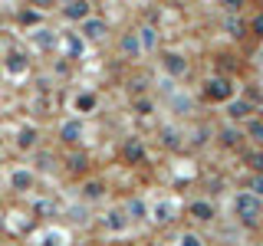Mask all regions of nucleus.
Here are the masks:
<instances>
[{
	"instance_id": "obj_1",
	"label": "nucleus",
	"mask_w": 263,
	"mask_h": 246,
	"mask_svg": "<svg viewBox=\"0 0 263 246\" xmlns=\"http://www.w3.org/2000/svg\"><path fill=\"white\" fill-rule=\"evenodd\" d=\"M234 213H237V220H240L243 227H260V220H263V200L257 194H250V191H240L234 197Z\"/></svg>"
},
{
	"instance_id": "obj_2",
	"label": "nucleus",
	"mask_w": 263,
	"mask_h": 246,
	"mask_svg": "<svg viewBox=\"0 0 263 246\" xmlns=\"http://www.w3.org/2000/svg\"><path fill=\"white\" fill-rule=\"evenodd\" d=\"M204 95H208L211 102H227V98L234 95V86H230L227 76H211L204 82Z\"/></svg>"
},
{
	"instance_id": "obj_3",
	"label": "nucleus",
	"mask_w": 263,
	"mask_h": 246,
	"mask_svg": "<svg viewBox=\"0 0 263 246\" xmlns=\"http://www.w3.org/2000/svg\"><path fill=\"white\" fill-rule=\"evenodd\" d=\"M161 66L171 79H187V72H191V63L181 53H161Z\"/></svg>"
},
{
	"instance_id": "obj_4",
	"label": "nucleus",
	"mask_w": 263,
	"mask_h": 246,
	"mask_svg": "<svg viewBox=\"0 0 263 246\" xmlns=\"http://www.w3.org/2000/svg\"><path fill=\"white\" fill-rule=\"evenodd\" d=\"M187 217L197 220V223H211L217 217V210H214L211 200H194V203H187Z\"/></svg>"
},
{
	"instance_id": "obj_5",
	"label": "nucleus",
	"mask_w": 263,
	"mask_h": 246,
	"mask_svg": "<svg viewBox=\"0 0 263 246\" xmlns=\"http://www.w3.org/2000/svg\"><path fill=\"white\" fill-rule=\"evenodd\" d=\"M79 23H82V36H86V39H102L105 33H109V27H105L102 16H92V13H89L86 20H79Z\"/></svg>"
},
{
	"instance_id": "obj_6",
	"label": "nucleus",
	"mask_w": 263,
	"mask_h": 246,
	"mask_svg": "<svg viewBox=\"0 0 263 246\" xmlns=\"http://www.w3.org/2000/svg\"><path fill=\"white\" fill-rule=\"evenodd\" d=\"M92 13V4L89 0H66L63 4V16L66 20H86Z\"/></svg>"
},
{
	"instance_id": "obj_7",
	"label": "nucleus",
	"mask_w": 263,
	"mask_h": 246,
	"mask_svg": "<svg viewBox=\"0 0 263 246\" xmlns=\"http://www.w3.org/2000/svg\"><path fill=\"white\" fill-rule=\"evenodd\" d=\"M250 112H253V105L247 102V98H234V95L227 98V118H230V121H243V118H250Z\"/></svg>"
},
{
	"instance_id": "obj_8",
	"label": "nucleus",
	"mask_w": 263,
	"mask_h": 246,
	"mask_svg": "<svg viewBox=\"0 0 263 246\" xmlns=\"http://www.w3.org/2000/svg\"><path fill=\"white\" fill-rule=\"evenodd\" d=\"M79 138H82V121L79 118H69V121L60 125V141L63 145H76Z\"/></svg>"
},
{
	"instance_id": "obj_9",
	"label": "nucleus",
	"mask_w": 263,
	"mask_h": 246,
	"mask_svg": "<svg viewBox=\"0 0 263 246\" xmlns=\"http://www.w3.org/2000/svg\"><path fill=\"white\" fill-rule=\"evenodd\" d=\"M66 171H69L72 177H82L89 171V154L86 151H72L69 158H66Z\"/></svg>"
},
{
	"instance_id": "obj_10",
	"label": "nucleus",
	"mask_w": 263,
	"mask_h": 246,
	"mask_svg": "<svg viewBox=\"0 0 263 246\" xmlns=\"http://www.w3.org/2000/svg\"><path fill=\"white\" fill-rule=\"evenodd\" d=\"M122 158H125L128 164H142L145 161V145L138 141V138H128V141L122 145Z\"/></svg>"
},
{
	"instance_id": "obj_11",
	"label": "nucleus",
	"mask_w": 263,
	"mask_h": 246,
	"mask_svg": "<svg viewBox=\"0 0 263 246\" xmlns=\"http://www.w3.org/2000/svg\"><path fill=\"white\" fill-rule=\"evenodd\" d=\"M119 53H122V56H128V59L142 56V43H138V33H125V36L119 39Z\"/></svg>"
},
{
	"instance_id": "obj_12",
	"label": "nucleus",
	"mask_w": 263,
	"mask_h": 246,
	"mask_svg": "<svg viewBox=\"0 0 263 246\" xmlns=\"http://www.w3.org/2000/svg\"><path fill=\"white\" fill-rule=\"evenodd\" d=\"M138 43H142V53H152V49H158V30H155L152 23H145V27L138 30Z\"/></svg>"
},
{
	"instance_id": "obj_13",
	"label": "nucleus",
	"mask_w": 263,
	"mask_h": 246,
	"mask_svg": "<svg viewBox=\"0 0 263 246\" xmlns=\"http://www.w3.org/2000/svg\"><path fill=\"white\" fill-rule=\"evenodd\" d=\"M10 187H13V191H30V187H33V174H30V171H13V174H10Z\"/></svg>"
},
{
	"instance_id": "obj_14",
	"label": "nucleus",
	"mask_w": 263,
	"mask_h": 246,
	"mask_svg": "<svg viewBox=\"0 0 263 246\" xmlns=\"http://www.w3.org/2000/svg\"><path fill=\"white\" fill-rule=\"evenodd\" d=\"M243 138H250L253 145L263 148V118H250V121H247V135Z\"/></svg>"
},
{
	"instance_id": "obj_15",
	"label": "nucleus",
	"mask_w": 263,
	"mask_h": 246,
	"mask_svg": "<svg viewBox=\"0 0 263 246\" xmlns=\"http://www.w3.org/2000/svg\"><path fill=\"white\" fill-rule=\"evenodd\" d=\"M36 128H20V135H16V148H23V151H30V148H36Z\"/></svg>"
},
{
	"instance_id": "obj_16",
	"label": "nucleus",
	"mask_w": 263,
	"mask_h": 246,
	"mask_svg": "<svg viewBox=\"0 0 263 246\" xmlns=\"http://www.w3.org/2000/svg\"><path fill=\"white\" fill-rule=\"evenodd\" d=\"M240 141H243L240 128H224V131H220V145H224V148H240Z\"/></svg>"
},
{
	"instance_id": "obj_17",
	"label": "nucleus",
	"mask_w": 263,
	"mask_h": 246,
	"mask_svg": "<svg viewBox=\"0 0 263 246\" xmlns=\"http://www.w3.org/2000/svg\"><path fill=\"white\" fill-rule=\"evenodd\" d=\"M105 227L115 230V233H122V230L128 227V217H125V210H112L109 217H105Z\"/></svg>"
},
{
	"instance_id": "obj_18",
	"label": "nucleus",
	"mask_w": 263,
	"mask_h": 246,
	"mask_svg": "<svg viewBox=\"0 0 263 246\" xmlns=\"http://www.w3.org/2000/svg\"><path fill=\"white\" fill-rule=\"evenodd\" d=\"M152 220H158V223H171V220H175V207H171V203H155Z\"/></svg>"
},
{
	"instance_id": "obj_19",
	"label": "nucleus",
	"mask_w": 263,
	"mask_h": 246,
	"mask_svg": "<svg viewBox=\"0 0 263 246\" xmlns=\"http://www.w3.org/2000/svg\"><path fill=\"white\" fill-rule=\"evenodd\" d=\"M145 200H142V197H132V200L125 203V217H132V220H142L145 217Z\"/></svg>"
},
{
	"instance_id": "obj_20",
	"label": "nucleus",
	"mask_w": 263,
	"mask_h": 246,
	"mask_svg": "<svg viewBox=\"0 0 263 246\" xmlns=\"http://www.w3.org/2000/svg\"><path fill=\"white\" fill-rule=\"evenodd\" d=\"M224 30H227V36H234V39H240L243 33H247V27H243L240 20H237L234 13H227V20H224Z\"/></svg>"
},
{
	"instance_id": "obj_21",
	"label": "nucleus",
	"mask_w": 263,
	"mask_h": 246,
	"mask_svg": "<svg viewBox=\"0 0 263 246\" xmlns=\"http://www.w3.org/2000/svg\"><path fill=\"white\" fill-rule=\"evenodd\" d=\"M161 145L168 148V151H178V148H181V135H178V128H161Z\"/></svg>"
},
{
	"instance_id": "obj_22",
	"label": "nucleus",
	"mask_w": 263,
	"mask_h": 246,
	"mask_svg": "<svg viewBox=\"0 0 263 246\" xmlns=\"http://www.w3.org/2000/svg\"><path fill=\"white\" fill-rule=\"evenodd\" d=\"M102 194H105V187L99 184V180H86V184H82V197H86V200H99Z\"/></svg>"
},
{
	"instance_id": "obj_23",
	"label": "nucleus",
	"mask_w": 263,
	"mask_h": 246,
	"mask_svg": "<svg viewBox=\"0 0 263 246\" xmlns=\"http://www.w3.org/2000/svg\"><path fill=\"white\" fill-rule=\"evenodd\" d=\"M132 112L152 115V112H155V102H152V98H145V95H135V98H132Z\"/></svg>"
},
{
	"instance_id": "obj_24",
	"label": "nucleus",
	"mask_w": 263,
	"mask_h": 246,
	"mask_svg": "<svg viewBox=\"0 0 263 246\" xmlns=\"http://www.w3.org/2000/svg\"><path fill=\"white\" fill-rule=\"evenodd\" d=\"M53 168H56V158L49 151H40L36 154V171H53Z\"/></svg>"
},
{
	"instance_id": "obj_25",
	"label": "nucleus",
	"mask_w": 263,
	"mask_h": 246,
	"mask_svg": "<svg viewBox=\"0 0 263 246\" xmlns=\"http://www.w3.org/2000/svg\"><path fill=\"white\" fill-rule=\"evenodd\" d=\"M76 109H79V112H92V109H96V95H89V92L79 95V98H76Z\"/></svg>"
},
{
	"instance_id": "obj_26",
	"label": "nucleus",
	"mask_w": 263,
	"mask_h": 246,
	"mask_svg": "<svg viewBox=\"0 0 263 246\" xmlns=\"http://www.w3.org/2000/svg\"><path fill=\"white\" fill-rule=\"evenodd\" d=\"M7 69H10V72H23V69H27V59H23V56H10V59H7Z\"/></svg>"
},
{
	"instance_id": "obj_27",
	"label": "nucleus",
	"mask_w": 263,
	"mask_h": 246,
	"mask_svg": "<svg viewBox=\"0 0 263 246\" xmlns=\"http://www.w3.org/2000/svg\"><path fill=\"white\" fill-rule=\"evenodd\" d=\"M247 164H250L253 171H260V174H263V148H260V151H253V154H247Z\"/></svg>"
},
{
	"instance_id": "obj_28",
	"label": "nucleus",
	"mask_w": 263,
	"mask_h": 246,
	"mask_svg": "<svg viewBox=\"0 0 263 246\" xmlns=\"http://www.w3.org/2000/svg\"><path fill=\"white\" fill-rule=\"evenodd\" d=\"M220 7H224L227 13H240L243 7H247V0H220Z\"/></svg>"
},
{
	"instance_id": "obj_29",
	"label": "nucleus",
	"mask_w": 263,
	"mask_h": 246,
	"mask_svg": "<svg viewBox=\"0 0 263 246\" xmlns=\"http://www.w3.org/2000/svg\"><path fill=\"white\" fill-rule=\"evenodd\" d=\"M36 43L43 46V49H49V46L56 43V36H53V33H49V30H40V33H36Z\"/></svg>"
},
{
	"instance_id": "obj_30",
	"label": "nucleus",
	"mask_w": 263,
	"mask_h": 246,
	"mask_svg": "<svg viewBox=\"0 0 263 246\" xmlns=\"http://www.w3.org/2000/svg\"><path fill=\"white\" fill-rule=\"evenodd\" d=\"M250 194H257V197H263V174L257 171V174L250 177Z\"/></svg>"
},
{
	"instance_id": "obj_31",
	"label": "nucleus",
	"mask_w": 263,
	"mask_h": 246,
	"mask_svg": "<svg viewBox=\"0 0 263 246\" xmlns=\"http://www.w3.org/2000/svg\"><path fill=\"white\" fill-rule=\"evenodd\" d=\"M20 23L33 27V23H40V13H36V10H20Z\"/></svg>"
},
{
	"instance_id": "obj_32",
	"label": "nucleus",
	"mask_w": 263,
	"mask_h": 246,
	"mask_svg": "<svg viewBox=\"0 0 263 246\" xmlns=\"http://www.w3.org/2000/svg\"><path fill=\"white\" fill-rule=\"evenodd\" d=\"M181 243H184V246H201L204 240H201L197 233H181Z\"/></svg>"
},
{
	"instance_id": "obj_33",
	"label": "nucleus",
	"mask_w": 263,
	"mask_h": 246,
	"mask_svg": "<svg viewBox=\"0 0 263 246\" xmlns=\"http://www.w3.org/2000/svg\"><path fill=\"white\" fill-rule=\"evenodd\" d=\"M66 46H69V56H79V53H82V43H79L76 36H69V39H66Z\"/></svg>"
},
{
	"instance_id": "obj_34",
	"label": "nucleus",
	"mask_w": 263,
	"mask_h": 246,
	"mask_svg": "<svg viewBox=\"0 0 263 246\" xmlns=\"http://www.w3.org/2000/svg\"><path fill=\"white\" fill-rule=\"evenodd\" d=\"M30 7H36V10H49V7H53V0H30Z\"/></svg>"
},
{
	"instance_id": "obj_35",
	"label": "nucleus",
	"mask_w": 263,
	"mask_h": 246,
	"mask_svg": "<svg viewBox=\"0 0 263 246\" xmlns=\"http://www.w3.org/2000/svg\"><path fill=\"white\" fill-rule=\"evenodd\" d=\"M175 109H184V112H187V109H191V102H187V98H181V95H178V98H175Z\"/></svg>"
},
{
	"instance_id": "obj_36",
	"label": "nucleus",
	"mask_w": 263,
	"mask_h": 246,
	"mask_svg": "<svg viewBox=\"0 0 263 246\" xmlns=\"http://www.w3.org/2000/svg\"><path fill=\"white\" fill-rule=\"evenodd\" d=\"M49 210H53V207H49L46 200H40V203H36V213H49Z\"/></svg>"
},
{
	"instance_id": "obj_37",
	"label": "nucleus",
	"mask_w": 263,
	"mask_h": 246,
	"mask_svg": "<svg viewBox=\"0 0 263 246\" xmlns=\"http://www.w3.org/2000/svg\"><path fill=\"white\" fill-rule=\"evenodd\" d=\"M253 30H257L260 36H263V16H257V23H253Z\"/></svg>"
},
{
	"instance_id": "obj_38",
	"label": "nucleus",
	"mask_w": 263,
	"mask_h": 246,
	"mask_svg": "<svg viewBox=\"0 0 263 246\" xmlns=\"http://www.w3.org/2000/svg\"><path fill=\"white\" fill-rule=\"evenodd\" d=\"M0 230H4V217H0Z\"/></svg>"
},
{
	"instance_id": "obj_39",
	"label": "nucleus",
	"mask_w": 263,
	"mask_h": 246,
	"mask_svg": "<svg viewBox=\"0 0 263 246\" xmlns=\"http://www.w3.org/2000/svg\"><path fill=\"white\" fill-rule=\"evenodd\" d=\"M63 4H66V0H63Z\"/></svg>"
}]
</instances>
